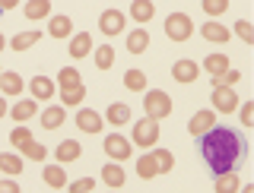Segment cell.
Returning a JSON list of instances; mask_svg holds the SVG:
<instances>
[{"label": "cell", "mask_w": 254, "mask_h": 193, "mask_svg": "<svg viewBox=\"0 0 254 193\" xmlns=\"http://www.w3.org/2000/svg\"><path fill=\"white\" fill-rule=\"evenodd\" d=\"M200 152L213 174H226V171H235V162L242 158L245 143L229 127H213L210 133L200 136Z\"/></svg>", "instance_id": "obj_1"}, {"label": "cell", "mask_w": 254, "mask_h": 193, "mask_svg": "<svg viewBox=\"0 0 254 193\" xmlns=\"http://www.w3.org/2000/svg\"><path fill=\"white\" fill-rule=\"evenodd\" d=\"M143 108H146V117L149 120H165L172 114V98L169 92L162 89H146L143 92Z\"/></svg>", "instance_id": "obj_2"}, {"label": "cell", "mask_w": 254, "mask_h": 193, "mask_svg": "<svg viewBox=\"0 0 254 193\" xmlns=\"http://www.w3.org/2000/svg\"><path fill=\"white\" fill-rule=\"evenodd\" d=\"M130 143H133V146H140V149H153L156 143H159V120H149V117L137 120L133 130H130Z\"/></svg>", "instance_id": "obj_3"}, {"label": "cell", "mask_w": 254, "mask_h": 193, "mask_svg": "<svg viewBox=\"0 0 254 193\" xmlns=\"http://www.w3.org/2000/svg\"><path fill=\"white\" fill-rule=\"evenodd\" d=\"M165 35L172 38V42H188L190 35H194V22H190L188 13H172L169 19H165Z\"/></svg>", "instance_id": "obj_4"}, {"label": "cell", "mask_w": 254, "mask_h": 193, "mask_svg": "<svg viewBox=\"0 0 254 193\" xmlns=\"http://www.w3.org/2000/svg\"><path fill=\"white\" fill-rule=\"evenodd\" d=\"M238 104H242V98L235 95L232 86H213V111L216 114H232V111H238Z\"/></svg>", "instance_id": "obj_5"}, {"label": "cell", "mask_w": 254, "mask_h": 193, "mask_svg": "<svg viewBox=\"0 0 254 193\" xmlns=\"http://www.w3.org/2000/svg\"><path fill=\"white\" fill-rule=\"evenodd\" d=\"M213 127H216V111H213V108H203V111H197V114L190 117V124H188V133L200 140V136H203V133H210Z\"/></svg>", "instance_id": "obj_6"}, {"label": "cell", "mask_w": 254, "mask_h": 193, "mask_svg": "<svg viewBox=\"0 0 254 193\" xmlns=\"http://www.w3.org/2000/svg\"><path fill=\"white\" fill-rule=\"evenodd\" d=\"M130 140L127 136H121V133H111V136H105V155H111L115 162H124V158H130Z\"/></svg>", "instance_id": "obj_7"}, {"label": "cell", "mask_w": 254, "mask_h": 193, "mask_svg": "<svg viewBox=\"0 0 254 193\" xmlns=\"http://www.w3.org/2000/svg\"><path fill=\"white\" fill-rule=\"evenodd\" d=\"M124 13L121 10H105V13H102L99 16V29H102V35H105V38H111V35H121V32H124Z\"/></svg>", "instance_id": "obj_8"}, {"label": "cell", "mask_w": 254, "mask_h": 193, "mask_svg": "<svg viewBox=\"0 0 254 193\" xmlns=\"http://www.w3.org/2000/svg\"><path fill=\"white\" fill-rule=\"evenodd\" d=\"M76 127L83 133H99L102 127H105V120H102L99 111H92V108H83V111H76Z\"/></svg>", "instance_id": "obj_9"}, {"label": "cell", "mask_w": 254, "mask_h": 193, "mask_svg": "<svg viewBox=\"0 0 254 193\" xmlns=\"http://www.w3.org/2000/svg\"><path fill=\"white\" fill-rule=\"evenodd\" d=\"M105 120H108L111 127L133 124V120H130V104H124V101H111V104H108V111H105Z\"/></svg>", "instance_id": "obj_10"}, {"label": "cell", "mask_w": 254, "mask_h": 193, "mask_svg": "<svg viewBox=\"0 0 254 193\" xmlns=\"http://www.w3.org/2000/svg\"><path fill=\"white\" fill-rule=\"evenodd\" d=\"M29 92L35 101H45V98H54V79L48 76H32L29 79Z\"/></svg>", "instance_id": "obj_11"}, {"label": "cell", "mask_w": 254, "mask_h": 193, "mask_svg": "<svg viewBox=\"0 0 254 193\" xmlns=\"http://www.w3.org/2000/svg\"><path fill=\"white\" fill-rule=\"evenodd\" d=\"M6 111L13 114L16 124H26V120H32V117L38 114V101L35 98H22V101H16L13 108H6Z\"/></svg>", "instance_id": "obj_12"}, {"label": "cell", "mask_w": 254, "mask_h": 193, "mask_svg": "<svg viewBox=\"0 0 254 193\" xmlns=\"http://www.w3.org/2000/svg\"><path fill=\"white\" fill-rule=\"evenodd\" d=\"M67 51H70V57H86V54H89L92 51V35H89V32H76V35H70V48H67Z\"/></svg>", "instance_id": "obj_13"}, {"label": "cell", "mask_w": 254, "mask_h": 193, "mask_svg": "<svg viewBox=\"0 0 254 193\" xmlns=\"http://www.w3.org/2000/svg\"><path fill=\"white\" fill-rule=\"evenodd\" d=\"M172 76L178 79V83H194L197 76H200V63H194V60H178L172 67Z\"/></svg>", "instance_id": "obj_14"}, {"label": "cell", "mask_w": 254, "mask_h": 193, "mask_svg": "<svg viewBox=\"0 0 254 193\" xmlns=\"http://www.w3.org/2000/svg\"><path fill=\"white\" fill-rule=\"evenodd\" d=\"M0 89H3L6 98H16V95L26 89V83H22L19 73H10V70H3V73H0Z\"/></svg>", "instance_id": "obj_15"}, {"label": "cell", "mask_w": 254, "mask_h": 193, "mask_svg": "<svg viewBox=\"0 0 254 193\" xmlns=\"http://www.w3.org/2000/svg\"><path fill=\"white\" fill-rule=\"evenodd\" d=\"M200 35L206 38V42L226 45V42H229V35H232V32H229L226 26H222V22H203V26H200Z\"/></svg>", "instance_id": "obj_16"}, {"label": "cell", "mask_w": 254, "mask_h": 193, "mask_svg": "<svg viewBox=\"0 0 254 193\" xmlns=\"http://www.w3.org/2000/svg\"><path fill=\"white\" fill-rule=\"evenodd\" d=\"M38 42H42V32H38V29H29V32H19V35H13L6 45H10L13 51H29V48L38 45Z\"/></svg>", "instance_id": "obj_17"}, {"label": "cell", "mask_w": 254, "mask_h": 193, "mask_svg": "<svg viewBox=\"0 0 254 193\" xmlns=\"http://www.w3.org/2000/svg\"><path fill=\"white\" fill-rule=\"evenodd\" d=\"M64 120H67V111H64V104H51V108L42 111V127H45V130H58Z\"/></svg>", "instance_id": "obj_18"}, {"label": "cell", "mask_w": 254, "mask_h": 193, "mask_svg": "<svg viewBox=\"0 0 254 193\" xmlns=\"http://www.w3.org/2000/svg\"><path fill=\"white\" fill-rule=\"evenodd\" d=\"M130 16L133 22H149L156 16V3L153 0H130Z\"/></svg>", "instance_id": "obj_19"}, {"label": "cell", "mask_w": 254, "mask_h": 193, "mask_svg": "<svg viewBox=\"0 0 254 193\" xmlns=\"http://www.w3.org/2000/svg\"><path fill=\"white\" fill-rule=\"evenodd\" d=\"M83 155V146H79L76 140H64L58 149H54V158L58 162H76V158Z\"/></svg>", "instance_id": "obj_20"}, {"label": "cell", "mask_w": 254, "mask_h": 193, "mask_svg": "<svg viewBox=\"0 0 254 193\" xmlns=\"http://www.w3.org/2000/svg\"><path fill=\"white\" fill-rule=\"evenodd\" d=\"M48 35H51V38H70V35H73V22H70V16H54V19L48 22Z\"/></svg>", "instance_id": "obj_21"}, {"label": "cell", "mask_w": 254, "mask_h": 193, "mask_svg": "<svg viewBox=\"0 0 254 193\" xmlns=\"http://www.w3.org/2000/svg\"><path fill=\"white\" fill-rule=\"evenodd\" d=\"M42 178H45L48 187H54V190L67 187V174H64L61 165H45V168H42Z\"/></svg>", "instance_id": "obj_22"}, {"label": "cell", "mask_w": 254, "mask_h": 193, "mask_svg": "<svg viewBox=\"0 0 254 193\" xmlns=\"http://www.w3.org/2000/svg\"><path fill=\"white\" fill-rule=\"evenodd\" d=\"M102 181H105V187L118 190V187H124L127 174H124V168H121V165H105V168H102Z\"/></svg>", "instance_id": "obj_23"}, {"label": "cell", "mask_w": 254, "mask_h": 193, "mask_svg": "<svg viewBox=\"0 0 254 193\" xmlns=\"http://www.w3.org/2000/svg\"><path fill=\"white\" fill-rule=\"evenodd\" d=\"M149 48V32L146 29H133L130 35H127V51L130 54H143Z\"/></svg>", "instance_id": "obj_24"}, {"label": "cell", "mask_w": 254, "mask_h": 193, "mask_svg": "<svg viewBox=\"0 0 254 193\" xmlns=\"http://www.w3.org/2000/svg\"><path fill=\"white\" fill-rule=\"evenodd\" d=\"M216 193H238V187H242V178H238L235 171H226V174H216Z\"/></svg>", "instance_id": "obj_25"}, {"label": "cell", "mask_w": 254, "mask_h": 193, "mask_svg": "<svg viewBox=\"0 0 254 193\" xmlns=\"http://www.w3.org/2000/svg\"><path fill=\"white\" fill-rule=\"evenodd\" d=\"M0 171L16 178V174H22V158L16 155V152H0Z\"/></svg>", "instance_id": "obj_26"}, {"label": "cell", "mask_w": 254, "mask_h": 193, "mask_svg": "<svg viewBox=\"0 0 254 193\" xmlns=\"http://www.w3.org/2000/svg\"><path fill=\"white\" fill-rule=\"evenodd\" d=\"M48 13H51V0H29V3H26V19L29 22L45 19Z\"/></svg>", "instance_id": "obj_27"}, {"label": "cell", "mask_w": 254, "mask_h": 193, "mask_svg": "<svg viewBox=\"0 0 254 193\" xmlns=\"http://www.w3.org/2000/svg\"><path fill=\"white\" fill-rule=\"evenodd\" d=\"M203 70L210 76H219V73H226L229 70V57L226 54H206V60H203Z\"/></svg>", "instance_id": "obj_28"}, {"label": "cell", "mask_w": 254, "mask_h": 193, "mask_svg": "<svg viewBox=\"0 0 254 193\" xmlns=\"http://www.w3.org/2000/svg\"><path fill=\"white\" fill-rule=\"evenodd\" d=\"M124 86H127L130 92H146V89H149L146 73H143V70H127V73H124Z\"/></svg>", "instance_id": "obj_29"}, {"label": "cell", "mask_w": 254, "mask_h": 193, "mask_svg": "<svg viewBox=\"0 0 254 193\" xmlns=\"http://www.w3.org/2000/svg\"><path fill=\"white\" fill-rule=\"evenodd\" d=\"M149 155H153V162H156V168H159V174H169L172 168H175V155H172L169 149H153Z\"/></svg>", "instance_id": "obj_30"}, {"label": "cell", "mask_w": 254, "mask_h": 193, "mask_svg": "<svg viewBox=\"0 0 254 193\" xmlns=\"http://www.w3.org/2000/svg\"><path fill=\"white\" fill-rule=\"evenodd\" d=\"M86 98V86L79 83V86H73V89H61V104L64 108H73V104H79Z\"/></svg>", "instance_id": "obj_31"}, {"label": "cell", "mask_w": 254, "mask_h": 193, "mask_svg": "<svg viewBox=\"0 0 254 193\" xmlns=\"http://www.w3.org/2000/svg\"><path fill=\"white\" fill-rule=\"evenodd\" d=\"M137 174L143 181H153L156 174H159V168H156V162H153V155H140L137 158Z\"/></svg>", "instance_id": "obj_32"}, {"label": "cell", "mask_w": 254, "mask_h": 193, "mask_svg": "<svg viewBox=\"0 0 254 193\" xmlns=\"http://www.w3.org/2000/svg\"><path fill=\"white\" fill-rule=\"evenodd\" d=\"M83 79H79V73L73 67H64L61 73H58V89H73V86H79Z\"/></svg>", "instance_id": "obj_33"}, {"label": "cell", "mask_w": 254, "mask_h": 193, "mask_svg": "<svg viewBox=\"0 0 254 193\" xmlns=\"http://www.w3.org/2000/svg\"><path fill=\"white\" fill-rule=\"evenodd\" d=\"M111 63H115V48H111V45L95 48V67H99V70H108Z\"/></svg>", "instance_id": "obj_34"}, {"label": "cell", "mask_w": 254, "mask_h": 193, "mask_svg": "<svg viewBox=\"0 0 254 193\" xmlns=\"http://www.w3.org/2000/svg\"><path fill=\"white\" fill-rule=\"evenodd\" d=\"M19 152H22L26 158H32V162H45V158H48V149L42 146V143H35V140H32L29 146H22Z\"/></svg>", "instance_id": "obj_35"}, {"label": "cell", "mask_w": 254, "mask_h": 193, "mask_svg": "<svg viewBox=\"0 0 254 193\" xmlns=\"http://www.w3.org/2000/svg\"><path fill=\"white\" fill-rule=\"evenodd\" d=\"M10 143L16 149H22V146H29L32 143V133H29V127L26 124H19V127H13V133H10Z\"/></svg>", "instance_id": "obj_36"}, {"label": "cell", "mask_w": 254, "mask_h": 193, "mask_svg": "<svg viewBox=\"0 0 254 193\" xmlns=\"http://www.w3.org/2000/svg\"><path fill=\"white\" fill-rule=\"evenodd\" d=\"M95 187V178H79V181H67V193H89Z\"/></svg>", "instance_id": "obj_37"}, {"label": "cell", "mask_w": 254, "mask_h": 193, "mask_svg": "<svg viewBox=\"0 0 254 193\" xmlns=\"http://www.w3.org/2000/svg\"><path fill=\"white\" fill-rule=\"evenodd\" d=\"M229 10V0H203V13L206 16H222Z\"/></svg>", "instance_id": "obj_38"}, {"label": "cell", "mask_w": 254, "mask_h": 193, "mask_svg": "<svg viewBox=\"0 0 254 193\" xmlns=\"http://www.w3.org/2000/svg\"><path fill=\"white\" fill-rule=\"evenodd\" d=\"M238 79H242V73H238V70H232L229 67L226 73H219V76H213V86H235Z\"/></svg>", "instance_id": "obj_39"}, {"label": "cell", "mask_w": 254, "mask_h": 193, "mask_svg": "<svg viewBox=\"0 0 254 193\" xmlns=\"http://www.w3.org/2000/svg\"><path fill=\"white\" fill-rule=\"evenodd\" d=\"M235 32H238V35H242V38H245V42H248V45L254 42V32H251V22H248V19L235 22Z\"/></svg>", "instance_id": "obj_40"}, {"label": "cell", "mask_w": 254, "mask_h": 193, "mask_svg": "<svg viewBox=\"0 0 254 193\" xmlns=\"http://www.w3.org/2000/svg\"><path fill=\"white\" fill-rule=\"evenodd\" d=\"M238 117H242V124H245V127H251V117H254V108H251V101L238 104Z\"/></svg>", "instance_id": "obj_41"}, {"label": "cell", "mask_w": 254, "mask_h": 193, "mask_svg": "<svg viewBox=\"0 0 254 193\" xmlns=\"http://www.w3.org/2000/svg\"><path fill=\"white\" fill-rule=\"evenodd\" d=\"M0 193H22V190L13 178H6V181H0Z\"/></svg>", "instance_id": "obj_42"}, {"label": "cell", "mask_w": 254, "mask_h": 193, "mask_svg": "<svg viewBox=\"0 0 254 193\" xmlns=\"http://www.w3.org/2000/svg\"><path fill=\"white\" fill-rule=\"evenodd\" d=\"M16 3H19V0H0V10H13Z\"/></svg>", "instance_id": "obj_43"}, {"label": "cell", "mask_w": 254, "mask_h": 193, "mask_svg": "<svg viewBox=\"0 0 254 193\" xmlns=\"http://www.w3.org/2000/svg\"><path fill=\"white\" fill-rule=\"evenodd\" d=\"M3 114H6V98L0 95V117H3Z\"/></svg>", "instance_id": "obj_44"}, {"label": "cell", "mask_w": 254, "mask_h": 193, "mask_svg": "<svg viewBox=\"0 0 254 193\" xmlns=\"http://www.w3.org/2000/svg\"><path fill=\"white\" fill-rule=\"evenodd\" d=\"M3 48H6V38H3V35H0V51H3Z\"/></svg>", "instance_id": "obj_45"}, {"label": "cell", "mask_w": 254, "mask_h": 193, "mask_svg": "<svg viewBox=\"0 0 254 193\" xmlns=\"http://www.w3.org/2000/svg\"><path fill=\"white\" fill-rule=\"evenodd\" d=\"M238 190H242V193H254V190H251V187H238Z\"/></svg>", "instance_id": "obj_46"}, {"label": "cell", "mask_w": 254, "mask_h": 193, "mask_svg": "<svg viewBox=\"0 0 254 193\" xmlns=\"http://www.w3.org/2000/svg\"><path fill=\"white\" fill-rule=\"evenodd\" d=\"M0 73H3V67H0Z\"/></svg>", "instance_id": "obj_47"}, {"label": "cell", "mask_w": 254, "mask_h": 193, "mask_svg": "<svg viewBox=\"0 0 254 193\" xmlns=\"http://www.w3.org/2000/svg\"><path fill=\"white\" fill-rule=\"evenodd\" d=\"M0 181H3V178H0Z\"/></svg>", "instance_id": "obj_48"}, {"label": "cell", "mask_w": 254, "mask_h": 193, "mask_svg": "<svg viewBox=\"0 0 254 193\" xmlns=\"http://www.w3.org/2000/svg\"><path fill=\"white\" fill-rule=\"evenodd\" d=\"M111 193H115V190H111Z\"/></svg>", "instance_id": "obj_49"}]
</instances>
